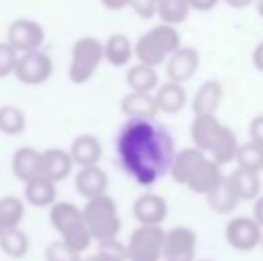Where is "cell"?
Returning <instances> with one entry per match:
<instances>
[{
    "mask_svg": "<svg viewBox=\"0 0 263 261\" xmlns=\"http://www.w3.org/2000/svg\"><path fill=\"white\" fill-rule=\"evenodd\" d=\"M217 6V2L215 0H206V2H199V0H195V2H190V9H197V11H208L211 7Z\"/></svg>",
    "mask_w": 263,
    "mask_h": 261,
    "instance_id": "cell-41",
    "label": "cell"
},
{
    "mask_svg": "<svg viewBox=\"0 0 263 261\" xmlns=\"http://www.w3.org/2000/svg\"><path fill=\"white\" fill-rule=\"evenodd\" d=\"M120 108L129 118H156L158 106L154 101V93H138L129 91L122 97Z\"/></svg>",
    "mask_w": 263,
    "mask_h": 261,
    "instance_id": "cell-20",
    "label": "cell"
},
{
    "mask_svg": "<svg viewBox=\"0 0 263 261\" xmlns=\"http://www.w3.org/2000/svg\"><path fill=\"white\" fill-rule=\"evenodd\" d=\"M229 181H231L233 188H235L240 200H253V198H256L260 195V190H261L260 174L236 168V170L229 175Z\"/></svg>",
    "mask_w": 263,
    "mask_h": 261,
    "instance_id": "cell-27",
    "label": "cell"
},
{
    "mask_svg": "<svg viewBox=\"0 0 263 261\" xmlns=\"http://www.w3.org/2000/svg\"><path fill=\"white\" fill-rule=\"evenodd\" d=\"M261 242H263V238H261Z\"/></svg>",
    "mask_w": 263,
    "mask_h": 261,
    "instance_id": "cell-46",
    "label": "cell"
},
{
    "mask_svg": "<svg viewBox=\"0 0 263 261\" xmlns=\"http://www.w3.org/2000/svg\"><path fill=\"white\" fill-rule=\"evenodd\" d=\"M73 161L68 150L52 147L42 152V175L52 183H59L72 174Z\"/></svg>",
    "mask_w": 263,
    "mask_h": 261,
    "instance_id": "cell-13",
    "label": "cell"
},
{
    "mask_svg": "<svg viewBox=\"0 0 263 261\" xmlns=\"http://www.w3.org/2000/svg\"><path fill=\"white\" fill-rule=\"evenodd\" d=\"M165 231L161 226H140L129 236L127 261H159L163 256Z\"/></svg>",
    "mask_w": 263,
    "mask_h": 261,
    "instance_id": "cell-6",
    "label": "cell"
},
{
    "mask_svg": "<svg viewBox=\"0 0 263 261\" xmlns=\"http://www.w3.org/2000/svg\"><path fill=\"white\" fill-rule=\"evenodd\" d=\"M115 147L120 167L142 186L168 174L176 156L172 134L156 118H129L118 131Z\"/></svg>",
    "mask_w": 263,
    "mask_h": 261,
    "instance_id": "cell-1",
    "label": "cell"
},
{
    "mask_svg": "<svg viewBox=\"0 0 263 261\" xmlns=\"http://www.w3.org/2000/svg\"><path fill=\"white\" fill-rule=\"evenodd\" d=\"M222 95V84L218 81H206L199 86L195 91L194 101H192V108H194L195 116H215L218 106H220Z\"/></svg>",
    "mask_w": 263,
    "mask_h": 261,
    "instance_id": "cell-16",
    "label": "cell"
},
{
    "mask_svg": "<svg viewBox=\"0 0 263 261\" xmlns=\"http://www.w3.org/2000/svg\"><path fill=\"white\" fill-rule=\"evenodd\" d=\"M235 159H236V163H238V168L247 170V172H254V174H260L263 170V147L256 145V143H253V142L238 145Z\"/></svg>",
    "mask_w": 263,
    "mask_h": 261,
    "instance_id": "cell-32",
    "label": "cell"
},
{
    "mask_svg": "<svg viewBox=\"0 0 263 261\" xmlns=\"http://www.w3.org/2000/svg\"><path fill=\"white\" fill-rule=\"evenodd\" d=\"M190 136L195 149L201 150L204 156L210 154L208 159L218 167L235 159L238 139L229 127L218 122L217 116H195L190 126Z\"/></svg>",
    "mask_w": 263,
    "mask_h": 261,
    "instance_id": "cell-2",
    "label": "cell"
},
{
    "mask_svg": "<svg viewBox=\"0 0 263 261\" xmlns=\"http://www.w3.org/2000/svg\"><path fill=\"white\" fill-rule=\"evenodd\" d=\"M127 6L142 18H153L156 14V2L153 0H138V2H127Z\"/></svg>",
    "mask_w": 263,
    "mask_h": 261,
    "instance_id": "cell-37",
    "label": "cell"
},
{
    "mask_svg": "<svg viewBox=\"0 0 263 261\" xmlns=\"http://www.w3.org/2000/svg\"><path fill=\"white\" fill-rule=\"evenodd\" d=\"M81 261H104L101 258V256L97 254H90V256H84V258H81Z\"/></svg>",
    "mask_w": 263,
    "mask_h": 261,
    "instance_id": "cell-42",
    "label": "cell"
},
{
    "mask_svg": "<svg viewBox=\"0 0 263 261\" xmlns=\"http://www.w3.org/2000/svg\"><path fill=\"white\" fill-rule=\"evenodd\" d=\"M25 215V204L20 197L6 195L0 198V224L2 229H14L20 226Z\"/></svg>",
    "mask_w": 263,
    "mask_h": 261,
    "instance_id": "cell-30",
    "label": "cell"
},
{
    "mask_svg": "<svg viewBox=\"0 0 263 261\" xmlns=\"http://www.w3.org/2000/svg\"><path fill=\"white\" fill-rule=\"evenodd\" d=\"M27 126V116L24 109L14 104L0 106V132L7 136H16L24 132Z\"/></svg>",
    "mask_w": 263,
    "mask_h": 261,
    "instance_id": "cell-31",
    "label": "cell"
},
{
    "mask_svg": "<svg viewBox=\"0 0 263 261\" xmlns=\"http://www.w3.org/2000/svg\"><path fill=\"white\" fill-rule=\"evenodd\" d=\"M11 168L13 174L24 183L38 177L42 175V152L34 147H20L13 154Z\"/></svg>",
    "mask_w": 263,
    "mask_h": 261,
    "instance_id": "cell-15",
    "label": "cell"
},
{
    "mask_svg": "<svg viewBox=\"0 0 263 261\" xmlns=\"http://www.w3.org/2000/svg\"><path fill=\"white\" fill-rule=\"evenodd\" d=\"M2 231H4V229H2V224H0V234H2Z\"/></svg>",
    "mask_w": 263,
    "mask_h": 261,
    "instance_id": "cell-44",
    "label": "cell"
},
{
    "mask_svg": "<svg viewBox=\"0 0 263 261\" xmlns=\"http://www.w3.org/2000/svg\"><path fill=\"white\" fill-rule=\"evenodd\" d=\"M253 63L256 66L260 72H263V42H260L256 45V49H254L253 52Z\"/></svg>",
    "mask_w": 263,
    "mask_h": 261,
    "instance_id": "cell-39",
    "label": "cell"
},
{
    "mask_svg": "<svg viewBox=\"0 0 263 261\" xmlns=\"http://www.w3.org/2000/svg\"><path fill=\"white\" fill-rule=\"evenodd\" d=\"M254 220L260 227H263V197H260L254 204Z\"/></svg>",
    "mask_w": 263,
    "mask_h": 261,
    "instance_id": "cell-40",
    "label": "cell"
},
{
    "mask_svg": "<svg viewBox=\"0 0 263 261\" xmlns=\"http://www.w3.org/2000/svg\"><path fill=\"white\" fill-rule=\"evenodd\" d=\"M197 251V236L186 226L172 227L165 231L163 242V256L165 261H194Z\"/></svg>",
    "mask_w": 263,
    "mask_h": 261,
    "instance_id": "cell-8",
    "label": "cell"
},
{
    "mask_svg": "<svg viewBox=\"0 0 263 261\" xmlns=\"http://www.w3.org/2000/svg\"><path fill=\"white\" fill-rule=\"evenodd\" d=\"M156 14L161 18V24L174 27L188 18L190 2L188 0H159L156 2Z\"/></svg>",
    "mask_w": 263,
    "mask_h": 261,
    "instance_id": "cell-28",
    "label": "cell"
},
{
    "mask_svg": "<svg viewBox=\"0 0 263 261\" xmlns=\"http://www.w3.org/2000/svg\"><path fill=\"white\" fill-rule=\"evenodd\" d=\"M49 218L54 229L61 234L65 229L76 226V224H79L81 220H83V211H81L73 202L55 200L54 204L50 206Z\"/></svg>",
    "mask_w": 263,
    "mask_h": 261,
    "instance_id": "cell-26",
    "label": "cell"
},
{
    "mask_svg": "<svg viewBox=\"0 0 263 261\" xmlns=\"http://www.w3.org/2000/svg\"><path fill=\"white\" fill-rule=\"evenodd\" d=\"M206 198H208V206L215 213H218V215L233 213L240 202V198L236 195L231 181H229V175L228 177L224 175V177L220 179V183H218L208 195H206Z\"/></svg>",
    "mask_w": 263,
    "mask_h": 261,
    "instance_id": "cell-21",
    "label": "cell"
},
{
    "mask_svg": "<svg viewBox=\"0 0 263 261\" xmlns=\"http://www.w3.org/2000/svg\"><path fill=\"white\" fill-rule=\"evenodd\" d=\"M177 49H181V36L176 27L158 24L136 39L133 54H136L138 63L156 68L158 65L165 63Z\"/></svg>",
    "mask_w": 263,
    "mask_h": 261,
    "instance_id": "cell-3",
    "label": "cell"
},
{
    "mask_svg": "<svg viewBox=\"0 0 263 261\" xmlns=\"http://www.w3.org/2000/svg\"><path fill=\"white\" fill-rule=\"evenodd\" d=\"M133 213L140 226H161L168 213V206L158 193H143L133 204Z\"/></svg>",
    "mask_w": 263,
    "mask_h": 261,
    "instance_id": "cell-12",
    "label": "cell"
},
{
    "mask_svg": "<svg viewBox=\"0 0 263 261\" xmlns=\"http://www.w3.org/2000/svg\"><path fill=\"white\" fill-rule=\"evenodd\" d=\"M95 254L101 256L104 261H127V247L118 238H111V240L99 242Z\"/></svg>",
    "mask_w": 263,
    "mask_h": 261,
    "instance_id": "cell-34",
    "label": "cell"
},
{
    "mask_svg": "<svg viewBox=\"0 0 263 261\" xmlns=\"http://www.w3.org/2000/svg\"><path fill=\"white\" fill-rule=\"evenodd\" d=\"M104 59V47L95 36H83L72 47L68 65V77L72 83L84 84L93 77Z\"/></svg>",
    "mask_w": 263,
    "mask_h": 261,
    "instance_id": "cell-5",
    "label": "cell"
},
{
    "mask_svg": "<svg viewBox=\"0 0 263 261\" xmlns=\"http://www.w3.org/2000/svg\"><path fill=\"white\" fill-rule=\"evenodd\" d=\"M104 59L113 66H125L133 57V43L122 32H115L102 43Z\"/></svg>",
    "mask_w": 263,
    "mask_h": 261,
    "instance_id": "cell-25",
    "label": "cell"
},
{
    "mask_svg": "<svg viewBox=\"0 0 263 261\" xmlns=\"http://www.w3.org/2000/svg\"><path fill=\"white\" fill-rule=\"evenodd\" d=\"M18 56H20V54H18L9 43H0V79L14 73Z\"/></svg>",
    "mask_w": 263,
    "mask_h": 261,
    "instance_id": "cell-36",
    "label": "cell"
},
{
    "mask_svg": "<svg viewBox=\"0 0 263 261\" xmlns=\"http://www.w3.org/2000/svg\"><path fill=\"white\" fill-rule=\"evenodd\" d=\"M59 240H61L63 244L68 245L72 251H76L77 254H83L84 251H88V247L91 245L93 238H91V234H90V231H88L84 220H81L79 224H76V226H72V227H68V229L63 231Z\"/></svg>",
    "mask_w": 263,
    "mask_h": 261,
    "instance_id": "cell-33",
    "label": "cell"
},
{
    "mask_svg": "<svg viewBox=\"0 0 263 261\" xmlns=\"http://www.w3.org/2000/svg\"><path fill=\"white\" fill-rule=\"evenodd\" d=\"M43 39H45V31L42 24L32 18H16L7 31V43L18 54L40 50Z\"/></svg>",
    "mask_w": 263,
    "mask_h": 261,
    "instance_id": "cell-9",
    "label": "cell"
},
{
    "mask_svg": "<svg viewBox=\"0 0 263 261\" xmlns=\"http://www.w3.org/2000/svg\"><path fill=\"white\" fill-rule=\"evenodd\" d=\"M54 72L52 57L43 50H31L18 56L14 75L24 84H42L50 79Z\"/></svg>",
    "mask_w": 263,
    "mask_h": 261,
    "instance_id": "cell-7",
    "label": "cell"
},
{
    "mask_svg": "<svg viewBox=\"0 0 263 261\" xmlns=\"http://www.w3.org/2000/svg\"><path fill=\"white\" fill-rule=\"evenodd\" d=\"M70 157L76 165L83 167H97L102 157V143L93 134H79L73 138L68 150Z\"/></svg>",
    "mask_w": 263,
    "mask_h": 261,
    "instance_id": "cell-14",
    "label": "cell"
},
{
    "mask_svg": "<svg viewBox=\"0 0 263 261\" xmlns=\"http://www.w3.org/2000/svg\"><path fill=\"white\" fill-rule=\"evenodd\" d=\"M76 188L83 197L93 198L104 195L107 188V174L101 167H83L76 174Z\"/></svg>",
    "mask_w": 263,
    "mask_h": 261,
    "instance_id": "cell-17",
    "label": "cell"
},
{
    "mask_svg": "<svg viewBox=\"0 0 263 261\" xmlns=\"http://www.w3.org/2000/svg\"><path fill=\"white\" fill-rule=\"evenodd\" d=\"M258 13H260L261 14V16H263V0H261V2H258Z\"/></svg>",
    "mask_w": 263,
    "mask_h": 261,
    "instance_id": "cell-43",
    "label": "cell"
},
{
    "mask_svg": "<svg viewBox=\"0 0 263 261\" xmlns=\"http://www.w3.org/2000/svg\"><path fill=\"white\" fill-rule=\"evenodd\" d=\"M249 136H251V142L263 147V115H258L256 118L251 120Z\"/></svg>",
    "mask_w": 263,
    "mask_h": 261,
    "instance_id": "cell-38",
    "label": "cell"
},
{
    "mask_svg": "<svg viewBox=\"0 0 263 261\" xmlns=\"http://www.w3.org/2000/svg\"><path fill=\"white\" fill-rule=\"evenodd\" d=\"M199 68V52L194 47H181L166 61V77L168 83L183 84Z\"/></svg>",
    "mask_w": 263,
    "mask_h": 261,
    "instance_id": "cell-11",
    "label": "cell"
},
{
    "mask_svg": "<svg viewBox=\"0 0 263 261\" xmlns=\"http://www.w3.org/2000/svg\"><path fill=\"white\" fill-rule=\"evenodd\" d=\"M228 244L236 251H253L261 242V227L251 216H235L226 227Z\"/></svg>",
    "mask_w": 263,
    "mask_h": 261,
    "instance_id": "cell-10",
    "label": "cell"
},
{
    "mask_svg": "<svg viewBox=\"0 0 263 261\" xmlns=\"http://www.w3.org/2000/svg\"><path fill=\"white\" fill-rule=\"evenodd\" d=\"M154 101H156L158 111L177 113L184 108V104H186V91H184L183 84L165 83L156 88Z\"/></svg>",
    "mask_w": 263,
    "mask_h": 261,
    "instance_id": "cell-23",
    "label": "cell"
},
{
    "mask_svg": "<svg viewBox=\"0 0 263 261\" xmlns=\"http://www.w3.org/2000/svg\"><path fill=\"white\" fill-rule=\"evenodd\" d=\"M199 261H210V259H199Z\"/></svg>",
    "mask_w": 263,
    "mask_h": 261,
    "instance_id": "cell-45",
    "label": "cell"
},
{
    "mask_svg": "<svg viewBox=\"0 0 263 261\" xmlns=\"http://www.w3.org/2000/svg\"><path fill=\"white\" fill-rule=\"evenodd\" d=\"M206 159V156L197 150L195 147L190 149H183L181 152H177L174 156V161L170 165V175L176 183L186 186L188 179L194 175V172L197 170V167Z\"/></svg>",
    "mask_w": 263,
    "mask_h": 261,
    "instance_id": "cell-18",
    "label": "cell"
},
{
    "mask_svg": "<svg viewBox=\"0 0 263 261\" xmlns=\"http://www.w3.org/2000/svg\"><path fill=\"white\" fill-rule=\"evenodd\" d=\"M83 256L77 254L76 251L68 247L66 244H63L61 240H54L49 244V247L45 249V259L47 261H81Z\"/></svg>",
    "mask_w": 263,
    "mask_h": 261,
    "instance_id": "cell-35",
    "label": "cell"
},
{
    "mask_svg": "<svg viewBox=\"0 0 263 261\" xmlns=\"http://www.w3.org/2000/svg\"><path fill=\"white\" fill-rule=\"evenodd\" d=\"M0 251L9 258H24L29 251V236L20 227L6 229L0 234Z\"/></svg>",
    "mask_w": 263,
    "mask_h": 261,
    "instance_id": "cell-29",
    "label": "cell"
},
{
    "mask_svg": "<svg viewBox=\"0 0 263 261\" xmlns=\"http://www.w3.org/2000/svg\"><path fill=\"white\" fill-rule=\"evenodd\" d=\"M125 83L131 88V91L153 93L158 88V72L153 66L136 63V65L129 66L127 73H125Z\"/></svg>",
    "mask_w": 263,
    "mask_h": 261,
    "instance_id": "cell-24",
    "label": "cell"
},
{
    "mask_svg": "<svg viewBox=\"0 0 263 261\" xmlns=\"http://www.w3.org/2000/svg\"><path fill=\"white\" fill-rule=\"evenodd\" d=\"M222 177H224V174L220 172V167L206 157L197 167V170L194 172V175L188 179L186 186L190 192L199 193V195H208L211 190L220 183Z\"/></svg>",
    "mask_w": 263,
    "mask_h": 261,
    "instance_id": "cell-19",
    "label": "cell"
},
{
    "mask_svg": "<svg viewBox=\"0 0 263 261\" xmlns=\"http://www.w3.org/2000/svg\"><path fill=\"white\" fill-rule=\"evenodd\" d=\"M25 200L29 204L36 206V208H45V206H52L58 200V188H55V183L45 179L43 175L31 179V181L25 183Z\"/></svg>",
    "mask_w": 263,
    "mask_h": 261,
    "instance_id": "cell-22",
    "label": "cell"
},
{
    "mask_svg": "<svg viewBox=\"0 0 263 261\" xmlns=\"http://www.w3.org/2000/svg\"><path fill=\"white\" fill-rule=\"evenodd\" d=\"M81 211H83V220L93 240L104 242L118 236L122 222L118 215V206L111 195L104 193V195L88 198Z\"/></svg>",
    "mask_w": 263,
    "mask_h": 261,
    "instance_id": "cell-4",
    "label": "cell"
}]
</instances>
